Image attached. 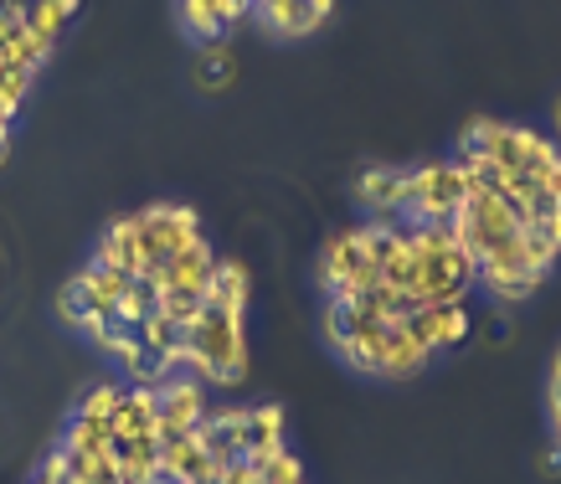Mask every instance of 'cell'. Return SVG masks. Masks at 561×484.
Instances as JSON below:
<instances>
[{"mask_svg":"<svg viewBox=\"0 0 561 484\" xmlns=\"http://www.w3.org/2000/svg\"><path fill=\"white\" fill-rule=\"evenodd\" d=\"M181 377L202 381V387H221L232 392L248 381V330L242 314H221V310H202L196 325L186 330V371Z\"/></svg>","mask_w":561,"mask_h":484,"instance_id":"obj_1","label":"cell"},{"mask_svg":"<svg viewBox=\"0 0 561 484\" xmlns=\"http://www.w3.org/2000/svg\"><path fill=\"white\" fill-rule=\"evenodd\" d=\"M341 361L366 371V377L402 381V377H417L433 356L412 341V330L402 320H387V325H360V335L341 350Z\"/></svg>","mask_w":561,"mask_h":484,"instance_id":"obj_2","label":"cell"},{"mask_svg":"<svg viewBox=\"0 0 561 484\" xmlns=\"http://www.w3.org/2000/svg\"><path fill=\"white\" fill-rule=\"evenodd\" d=\"M381 274H376V232L366 222L345 227L324 242L320 253V289L324 299H360L366 289H376Z\"/></svg>","mask_w":561,"mask_h":484,"instance_id":"obj_3","label":"cell"},{"mask_svg":"<svg viewBox=\"0 0 561 484\" xmlns=\"http://www.w3.org/2000/svg\"><path fill=\"white\" fill-rule=\"evenodd\" d=\"M469 201V175L454 160H427L408 171V196H402V222H454Z\"/></svg>","mask_w":561,"mask_h":484,"instance_id":"obj_4","label":"cell"},{"mask_svg":"<svg viewBox=\"0 0 561 484\" xmlns=\"http://www.w3.org/2000/svg\"><path fill=\"white\" fill-rule=\"evenodd\" d=\"M139 222V238H145V253H150V263H165L175 258V253H186V247H196L202 238V217L191 207H175V201H160V207H145L135 211Z\"/></svg>","mask_w":561,"mask_h":484,"instance_id":"obj_5","label":"cell"},{"mask_svg":"<svg viewBox=\"0 0 561 484\" xmlns=\"http://www.w3.org/2000/svg\"><path fill=\"white\" fill-rule=\"evenodd\" d=\"M351 196H356V207L366 211V227H376V232L408 227L402 222V196H408V171H402V165H366V171L356 175Z\"/></svg>","mask_w":561,"mask_h":484,"instance_id":"obj_6","label":"cell"},{"mask_svg":"<svg viewBox=\"0 0 561 484\" xmlns=\"http://www.w3.org/2000/svg\"><path fill=\"white\" fill-rule=\"evenodd\" d=\"M284 449H289V417H284V407H273V402L238 407V459H248L257 469L263 459H273Z\"/></svg>","mask_w":561,"mask_h":484,"instance_id":"obj_7","label":"cell"},{"mask_svg":"<svg viewBox=\"0 0 561 484\" xmlns=\"http://www.w3.org/2000/svg\"><path fill=\"white\" fill-rule=\"evenodd\" d=\"M154 397H160V438H181V433H196L202 428V417L211 413V402H206V387L191 377H165L154 387Z\"/></svg>","mask_w":561,"mask_h":484,"instance_id":"obj_8","label":"cell"},{"mask_svg":"<svg viewBox=\"0 0 561 484\" xmlns=\"http://www.w3.org/2000/svg\"><path fill=\"white\" fill-rule=\"evenodd\" d=\"M93 263H103V268H119V274L129 278H145L154 268L150 253H145V238H139V222L135 211L129 217H114V222L99 232V242H93Z\"/></svg>","mask_w":561,"mask_h":484,"instance_id":"obj_9","label":"cell"},{"mask_svg":"<svg viewBox=\"0 0 561 484\" xmlns=\"http://www.w3.org/2000/svg\"><path fill=\"white\" fill-rule=\"evenodd\" d=\"M211 274H217V253H211V242H196V247H186V253L154 263L150 274H145V284H154V289H181V295H202L206 299Z\"/></svg>","mask_w":561,"mask_h":484,"instance_id":"obj_10","label":"cell"},{"mask_svg":"<svg viewBox=\"0 0 561 484\" xmlns=\"http://www.w3.org/2000/svg\"><path fill=\"white\" fill-rule=\"evenodd\" d=\"M402 325L412 330V341L427 350V356H438V350H454L469 341V310L463 304H427V310L408 314Z\"/></svg>","mask_w":561,"mask_h":484,"instance_id":"obj_11","label":"cell"},{"mask_svg":"<svg viewBox=\"0 0 561 484\" xmlns=\"http://www.w3.org/2000/svg\"><path fill=\"white\" fill-rule=\"evenodd\" d=\"M114 443H139V438H160V397L154 387H124L119 407L108 417Z\"/></svg>","mask_w":561,"mask_h":484,"instance_id":"obj_12","label":"cell"},{"mask_svg":"<svg viewBox=\"0 0 561 484\" xmlns=\"http://www.w3.org/2000/svg\"><path fill=\"white\" fill-rule=\"evenodd\" d=\"M335 11V0H257L253 16L278 36H309L320 32L324 21Z\"/></svg>","mask_w":561,"mask_h":484,"instance_id":"obj_13","label":"cell"},{"mask_svg":"<svg viewBox=\"0 0 561 484\" xmlns=\"http://www.w3.org/2000/svg\"><path fill=\"white\" fill-rule=\"evenodd\" d=\"M68 284H72V295L88 304V314H99V320H114V310H119L124 289H129L135 278L119 274V268H103V263H88V268H78Z\"/></svg>","mask_w":561,"mask_h":484,"instance_id":"obj_14","label":"cell"},{"mask_svg":"<svg viewBox=\"0 0 561 484\" xmlns=\"http://www.w3.org/2000/svg\"><path fill=\"white\" fill-rule=\"evenodd\" d=\"M248 295H253V278L238 258H217V274L206 284V310L221 314H248Z\"/></svg>","mask_w":561,"mask_h":484,"instance_id":"obj_15","label":"cell"},{"mask_svg":"<svg viewBox=\"0 0 561 484\" xmlns=\"http://www.w3.org/2000/svg\"><path fill=\"white\" fill-rule=\"evenodd\" d=\"M175 16H181V26H186L196 42H227V16H221V0H175Z\"/></svg>","mask_w":561,"mask_h":484,"instance_id":"obj_16","label":"cell"},{"mask_svg":"<svg viewBox=\"0 0 561 484\" xmlns=\"http://www.w3.org/2000/svg\"><path fill=\"white\" fill-rule=\"evenodd\" d=\"M114 459H119V484H150L160 474V438L114 443Z\"/></svg>","mask_w":561,"mask_h":484,"instance_id":"obj_17","label":"cell"},{"mask_svg":"<svg viewBox=\"0 0 561 484\" xmlns=\"http://www.w3.org/2000/svg\"><path fill=\"white\" fill-rule=\"evenodd\" d=\"M232 78H238V57H232V47H227V42H206L202 53H196V88L221 93Z\"/></svg>","mask_w":561,"mask_h":484,"instance_id":"obj_18","label":"cell"},{"mask_svg":"<svg viewBox=\"0 0 561 484\" xmlns=\"http://www.w3.org/2000/svg\"><path fill=\"white\" fill-rule=\"evenodd\" d=\"M78 5L83 0H32L26 5V32H36L42 42H57V32L78 16Z\"/></svg>","mask_w":561,"mask_h":484,"instance_id":"obj_19","label":"cell"},{"mask_svg":"<svg viewBox=\"0 0 561 484\" xmlns=\"http://www.w3.org/2000/svg\"><path fill=\"white\" fill-rule=\"evenodd\" d=\"M154 310H160V289H154V284H145V278H135V284L124 289L119 310H114V330H139Z\"/></svg>","mask_w":561,"mask_h":484,"instance_id":"obj_20","label":"cell"},{"mask_svg":"<svg viewBox=\"0 0 561 484\" xmlns=\"http://www.w3.org/2000/svg\"><path fill=\"white\" fill-rule=\"evenodd\" d=\"M62 449H68V453H103V449H114V433H108V423L72 417L68 433H62Z\"/></svg>","mask_w":561,"mask_h":484,"instance_id":"obj_21","label":"cell"},{"mask_svg":"<svg viewBox=\"0 0 561 484\" xmlns=\"http://www.w3.org/2000/svg\"><path fill=\"white\" fill-rule=\"evenodd\" d=\"M119 397H124L119 381H99V387H88V392H83V402H78V413H72V417L108 423V417H114V407H119Z\"/></svg>","mask_w":561,"mask_h":484,"instance_id":"obj_22","label":"cell"},{"mask_svg":"<svg viewBox=\"0 0 561 484\" xmlns=\"http://www.w3.org/2000/svg\"><path fill=\"white\" fill-rule=\"evenodd\" d=\"M206 310V299L202 295H181V289H160V314L165 320H175L181 330L196 325V314Z\"/></svg>","mask_w":561,"mask_h":484,"instance_id":"obj_23","label":"cell"},{"mask_svg":"<svg viewBox=\"0 0 561 484\" xmlns=\"http://www.w3.org/2000/svg\"><path fill=\"white\" fill-rule=\"evenodd\" d=\"M257 474H263V484H305V464L294 459V449L263 459V464H257Z\"/></svg>","mask_w":561,"mask_h":484,"instance_id":"obj_24","label":"cell"},{"mask_svg":"<svg viewBox=\"0 0 561 484\" xmlns=\"http://www.w3.org/2000/svg\"><path fill=\"white\" fill-rule=\"evenodd\" d=\"M36 484H72V453L57 443V449L42 459V474H36Z\"/></svg>","mask_w":561,"mask_h":484,"instance_id":"obj_25","label":"cell"},{"mask_svg":"<svg viewBox=\"0 0 561 484\" xmlns=\"http://www.w3.org/2000/svg\"><path fill=\"white\" fill-rule=\"evenodd\" d=\"M541 469H546V474H561V449H557V443H551V449H546Z\"/></svg>","mask_w":561,"mask_h":484,"instance_id":"obj_26","label":"cell"},{"mask_svg":"<svg viewBox=\"0 0 561 484\" xmlns=\"http://www.w3.org/2000/svg\"><path fill=\"white\" fill-rule=\"evenodd\" d=\"M5 155H11V124H0V165H5Z\"/></svg>","mask_w":561,"mask_h":484,"instance_id":"obj_27","label":"cell"},{"mask_svg":"<svg viewBox=\"0 0 561 484\" xmlns=\"http://www.w3.org/2000/svg\"><path fill=\"white\" fill-rule=\"evenodd\" d=\"M551 129H557V145H561V93H557V104H551Z\"/></svg>","mask_w":561,"mask_h":484,"instance_id":"obj_28","label":"cell"},{"mask_svg":"<svg viewBox=\"0 0 561 484\" xmlns=\"http://www.w3.org/2000/svg\"><path fill=\"white\" fill-rule=\"evenodd\" d=\"M551 377H557V381H561V350H557V361H551Z\"/></svg>","mask_w":561,"mask_h":484,"instance_id":"obj_29","label":"cell"}]
</instances>
